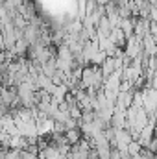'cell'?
Wrapping results in <instances>:
<instances>
[{"mask_svg":"<svg viewBox=\"0 0 157 159\" xmlns=\"http://www.w3.org/2000/svg\"><path fill=\"white\" fill-rule=\"evenodd\" d=\"M22 159H41V156L30 152V150H22Z\"/></svg>","mask_w":157,"mask_h":159,"instance_id":"obj_1","label":"cell"},{"mask_svg":"<svg viewBox=\"0 0 157 159\" xmlns=\"http://www.w3.org/2000/svg\"><path fill=\"white\" fill-rule=\"evenodd\" d=\"M109 159H122V156H120V150H118V148H113L111 157H109Z\"/></svg>","mask_w":157,"mask_h":159,"instance_id":"obj_2","label":"cell"},{"mask_svg":"<svg viewBox=\"0 0 157 159\" xmlns=\"http://www.w3.org/2000/svg\"><path fill=\"white\" fill-rule=\"evenodd\" d=\"M154 133H155V137H157V122L154 124Z\"/></svg>","mask_w":157,"mask_h":159,"instance_id":"obj_3","label":"cell"}]
</instances>
